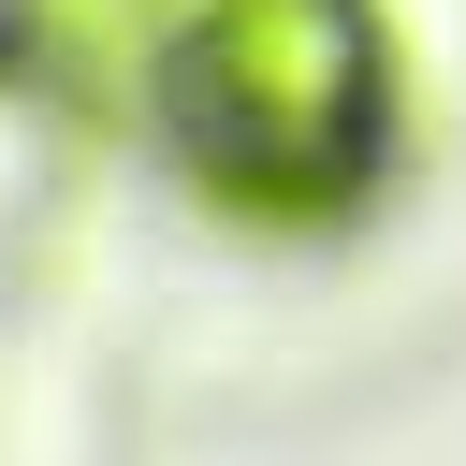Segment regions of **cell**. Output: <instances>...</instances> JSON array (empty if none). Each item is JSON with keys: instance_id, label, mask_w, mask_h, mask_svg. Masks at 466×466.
<instances>
[{"instance_id": "1", "label": "cell", "mask_w": 466, "mask_h": 466, "mask_svg": "<svg viewBox=\"0 0 466 466\" xmlns=\"http://www.w3.org/2000/svg\"><path fill=\"white\" fill-rule=\"evenodd\" d=\"M146 116L189 160L204 204H233V218H350L379 189V131H393L379 15L364 0H218V15L160 29Z\"/></svg>"}, {"instance_id": "2", "label": "cell", "mask_w": 466, "mask_h": 466, "mask_svg": "<svg viewBox=\"0 0 466 466\" xmlns=\"http://www.w3.org/2000/svg\"><path fill=\"white\" fill-rule=\"evenodd\" d=\"M131 15H160V29H189V15H218V0H131Z\"/></svg>"}, {"instance_id": "3", "label": "cell", "mask_w": 466, "mask_h": 466, "mask_svg": "<svg viewBox=\"0 0 466 466\" xmlns=\"http://www.w3.org/2000/svg\"><path fill=\"white\" fill-rule=\"evenodd\" d=\"M0 15H15V0H0Z\"/></svg>"}]
</instances>
